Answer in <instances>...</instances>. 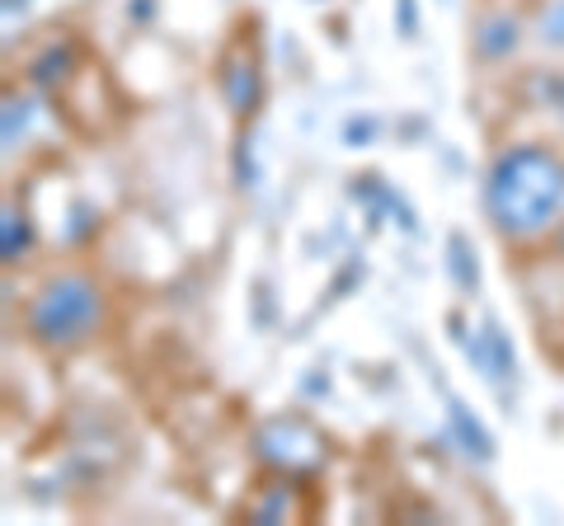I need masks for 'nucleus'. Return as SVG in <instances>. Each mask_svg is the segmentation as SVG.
Instances as JSON below:
<instances>
[{"mask_svg": "<svg viewBox=\"0 0 564 526\" xmlns=\"http://www.w3.org/2000/svg\"><path fill=\"white\" fill-rule=\"evenodd\" d=\"M485 221L503 244L551 240L564 226V151L545 142L503 146L485 169Z\"/></svg>", "mask_w": 564, "mask_h": 526, "instance_id": "f257e3e1", "label": "nucleus"}, {"mask_svg": "<svg viewBox=\"0 0 564 526\" xmlns=\"http://www.w3.org/2000/svg\"><path fill=\"white\" fill-rule=\"evenodd\" d=\"M109 325V292L90 273L66 269L24 302V335L43 353H76Z\"/></svg>", "mask_w": 564, "mask_h": 526, "instance_id": "f03ea898", "label": "nucleus"}, {"mask_svg": "<svg viewBox=\"0 0 564 526\" xmlns=\"http://www.w3.org/2000/svg\"><path fill=\"white\" fill-rule=\"evenodd\" d=\"M254 456L259 465L278 470V475H311L329 461L325 432L302 414H273L254 428Z\"/></svg>", "mask_w": 564, "mask_h": 526, "instance_id": "7ed1b4c3", "label": "nucleus"}, {"mask_svg": "<svg viewBox=\"0 0 564 526\" xmlns=\"http://www.w3.org/2000/svg\"><path fill=\"white\" fill-rule=\"evenodd\" d=\"M217 90L231 118H254L263 99V66H259V52L245 39H231V47L217 57Z\"/></svg>", "mask_w": 564, "mask_h": 526, "instance_id": "20e7f679", "label": "nucleus"}, {"mask_svg": "<svg viewBox=\"0 0 564 526\" xmlns=\"http://www.w3.org/2000/svg\"><path fill=\"white\" fill-rule=\"evenodd\" d=\"M522 33H527V24L518 20V14L489 10V14H480V20H475L470 52H475V57H480L485 66H503V62L522 47Z\"/></svg>", "mask_w": 564, "mask_h": 526, "instance_id": "39448f33", "label": "nucleus"}, {"mask_svg": "<svg viewBox=\"0 0 564 526\" xmlns=\"http://www.w3.org/2000/svg\"><path fill=\"white\" fill-rule=\"evenodd\" d=\"M447 432L470 461H480V465L494 461V437L485 432V424L475 418V409L466 405V399H456V395H447Z\"/></svg>", "mask_w": 564, "mask_h": 526, "instance_id": "423d86ee", "label": "nucleus"}, {"mask_svg": "<svg viewBox=\"0 0 564 526\" xmlns=\"http://www.w3.org/2000/svg\"><path fill=\"white\" fill-rule=\"evenodd\" d=\"M245 522H302V503H296V484H288V475L273 480L254 503L240 507Z\"/></svg>", "mask_w": 564, "mask_h": 526, "instance_id": "0eeeda50", "label": "nucleus"}, {"mask_svg": "<svg viewBox=\"0 0 564 526\" xmlns=\"http://www.w3.org/2000/svg\"><path fill=\"white\" fill-rule=\"evenodd\" d=\"M29 254H33V221L20 202L6 198V212H0V259H6V269H14Z\"/></svg>", "mask_w": 564, "mask_h": 526, "instance_id": "6e6552de", "label": "nucleus"}, {"mask_svg": "<svg viewBox=\"0 0 564 526\" xmlns=\"http://www.w3.org/2000/svg\"><path fill=\"white\" fill-rule=\"evenodd\" d=\"M447 273H452V283L456 292H480V259H475V244L466 231H452L447 235Z\"/></svg>", "mask_w": 564, "mask_h": 526, "instance_id": "1a4fd4ad", "label": "nucleus"}, {"mask_svg": "<svg viewBox=\"0 0 564 526\" xmlns=\"http://www.w3.org/2000/svg\"><path fill=\"white\" fill-rule=\"evenodd\" d=\"M527 33L541 52H564V0H541Z\"/></svg>", "mask_w": 564, "mask_h": 526, "instance_id": "9d476101", "label": "nucleus"}, {"mask_svg": "<svg viewBox=\"0 0 564 526\" xmlns=\"http://www.w3.org/2000/svg\"><path fill=\"white\" fill-rule=\"evenodd\" d=\"M480 335H485V353H489V381H508L518 372V353H513V343H508L503 325L494 320V315H485Z\"/></svg>", "mask_w": 564, "mask_h": 526, "instance_id": "9b49d317", "label": "nucleus"}, {"mask_svg": "<svg viewBox=\"0 0 564 526\" xmlns=\"http://www.w3.org/2000/svg\"><path fill=\"white\" fill-rule=\"evenodd\" d=\"M70 72H76V57H70V47H47L43 57L29 62V80L39 85V90H57V85L70 80Z\"/></svg>", "mask_w": 564, "mask_h": 526, "instance_id": "f8f14e48", "label": "nucleus"}, {"mask_svg": "<svg viewBox=\"0 0 564 526\" xmlns=\"http://www.w3.org/2000/svg\"><path fill=\"white\" fill-rule=\"evenodd\" d=\"M29 128H33V103L24 95H6V113H0V136H6V151L14 155L29 142Z\"/></svg>", "mask_w": 564, "mask_h": 526, "instance_id": "ddd939ff", "label": "nucleus"}, {"mask_svg": "<svg viewBox=\"0 0 564 526\" xmlns=\"http://www.w3.org/2000/svg\"><path fill=\"white\" fill-rule=\"evenodd\" d=\"M377 132H381V122H377L372 113H362V118H348V122H344V142H348V146H367Z\"/></svg>", "mask_w": 564, "mask_h": 526, "instance_id": "4468645a", "label": "nucleus"}, {"mask_svg": "<svg viewBox=\"0 0 564 526\" xmlns=\"http://www.w3.org/2000/svg\"><path fill=\"white\" fill-rule=\"evenodd\" d=\"M395 33L400 39H419V0H395Z\"/></svg>", "mask_w": 564, "mask_h": 526, "instance_id": "2eb2a0df", "label": "nucleus"}, {"mask_svg": "<svg viewBox=\"0 0 564 526\" xmlns=\"http://www.w3.org/2000/svg\"><path fill=\"white\" fill-rule=\"evenodd\" d=\"M315 391H321V395L329 391V376H325V372H321V376H311V381H306V395H315Z\"/></svg>", "mask_w": 564, "mask_h": 526, "instance_id": "dca6fc26", "label": "nucleus"}, {"mask_svg": "<svg viewBox=\"0 0 564 526\" xmlns=\"http://www.w3.org/2000/svg\"><path fill=\"white\" fill-rule=\"evenodd\" d=\"M555 250H560V259H564V226H560V231H555Z\"/></svg>", "mask_w": 564, "mask_h": 526, "instance_id": "f3484780", "label": "nucleus"}]
</instances>
